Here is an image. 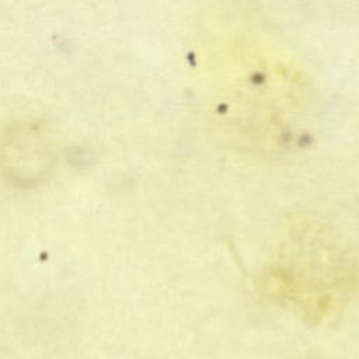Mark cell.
I'll return each instance as SVG.
<instances>
[{
  "mask_svg": "<svg viewBox=\"0 0 359 359\" xmlns=\"http://www.w3.org/2000/svg\"><path fill=\"white\" fill-rule=\"evenodd\" d=\"M289 299L310 318L338 317L359 285V261L339 234L317 222H303L292 231L280 266Z\"/></svg>",
  "mask_w": 359,
  "mask_h": 359,
  "instance_id": "obj_1",
  "label": "cell"
}]
</instances>
